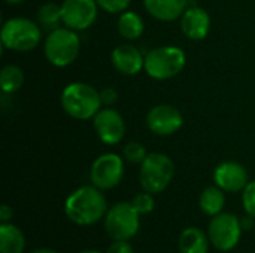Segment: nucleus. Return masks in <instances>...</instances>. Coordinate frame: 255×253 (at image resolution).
I'll return each mask as SVG.
<instances>
[{
	"mask_svg": "<svg viewBox=\"0 0 255 253\" xmlns=\"http://www.w3.org/2000/svg\"><path fill=\"white\" fill-rule=\"evenodd\" d=\"M64 213L75 225L90 227L106 216L108 201L94 185L81 186L66 198Z\"/></svg>",
	"mask_w": 255,
	"mask_h": 253,
	"instance_id": "nucleus-1",
	"label": "nucleus"
},
{
	"mask_svg": "<svg viewBox=\"0 0 255 253\" xmlns=\"http://www.w3.org/2000/svg\"><path fill=\"white\" fill-rule=\"evenodd\" d=\"M61 107L78 121L93 119L102 109L100 91L85 82H72L61 92Z\"/></svg>",
	"mask_w": 255,
	"mask_h": 253,
	"instance_id": "nucleus-2",
	"label": "nucleus"
},
{
	"mask_svg": "<svg viewBox=\"0 0 255 253\" xmlns=\"http://www.w3.org/2000/svg\"><path fill=\"white\" fill-rule=\"evenodd\" d=\"M187 63L185 52L175 45H166L151 49L145 55V72L155 81H167L178 76Z\"/></svg>",
	"mask_w": 255,
	"mask_h": 253,
	"instance_id": "nucleus-3",
	"label": "nucleus"
},
{
	"mask_svg": "<svg viewBox=\"0 0 255 253\" xmlns=\"http://www.w3.org/2000/svg\"><path fill=\"white\" fill-rule=\"evenodd\" d=\"M79 49V36L75 30L67 27H58L54 31H49L43 45V54L46 60L55 67L70 66L78 58Z\"/></svg>",
	"mask_w": 255,
	"mask_h": 253,
	"instance_id": "nucleus-4",
	"label": "nucleus"
},
{
	"mask_svg": "<svg viewBox=\"0 0 255 253\" xmlns=\"http://www.w3.org/2000/svg\"><path fill=\"white\" fill-rule=\"evenodd\" d=\"M175 176L173 161L161 152L148 154V157L140 164L139 183L143 191L151 194L163 192L172 182Z\"/></svg>",
	"mask_w": 255,
	"mask_h": 253,
	"instance_id": "nucleus-5",
	"label": "nucleus"
},
{
	"mask_svg": "<svg viewBox=\"0 0 255 253\" xmlns=\"http://www.w3.org/2000/svg\"><path fill=\"white\" fill-rule=\"evenodd\" d=\"M4 48L16 52H28L34 49L42 39V28L28 18H10L4 21L0 33Z\"/></svg>",
	"mask_w": 255,
	"mask_h": 253,
	"instance_id": "nucleus-6",
	"label": "nucleus"
},
{
	"mask_svg": "<svg viewBox=\"0 0 255 253\" xmlns=\"http://www.w3.org/2000/svg\"><path fill=\"white\" fill-rule=\"evenodd\" d=\"M103 225L106 234L112 240H130L140 228V215L131 203H117L108 209Z\"/></svg>",
	"mask_w": 255,
	"mask_h": 253,
	"instance_id": "nucleus-7",
	"label": "nucleus"
},
{
	"mask_svg": "<svg viewBox=\"0 0 255 253\" xmlns=\"http://www.w3.org/2000/svg\"><path fill=\"white\" fill-rule=\"evenodd\" d=\"M242 231L241 219L233 213L223 212L211 219L208 227V237L217 251L230 252L239 245Z\"/></svg>",
	"mask_w": 255,
	"mask_h": 253,
	"instance_id": "nucleus-8",
	"label": "nucleus"
},
{
	"mask_svg": "<svg viewBox=\"0 0 255 253\" xmlns=\"http://www.w3.org/2000/svg\"><path fill=\"white\" fill-rule=\"evenodd\" d=\"M124 176V161L120 155L108 152L97 157L90 169V182L102 191L114 189Z\"/></svg>",
	"mask_w": 255,
	"mask_h": 253,
	"instance_id": "nucleus-9",
	"label": "nucleus"
},
{
	"mask_svg": "<svg viewBox=\"0 0 255 253\" xmlns=\"http://www.w3.org/2000/svg\"><path fill=\"white\" fill-rule=\"evenodd\" d=\"M99 13V4L96 0H64L61 3L63 25L75 31L90 28Z\"/></svg>",
	"mask_w": 255,
	"mask_h": 253,
	"instance_id": "nucleus-10",
	"label": "nucleus"
},
{
	"mask_svg": "<svg viewBox=\"0 0 255 253\" xmlns=\"http://www.w3.org/2000/svg\"><path fill=\"white\" fill-rule=\"evenodd\" d=\"M93 125L97 133V137L105 145L114 146L120 143L126 134V122L120 112L115 109L106 107L100 109L93 118Z\"/></svg>",
	"mask_w": 255,
	"mask_h": 253,
	"instance_id": "nucleus-11",
	"label": "nucleus"
},
{
	"mask_svg": "<svg viewBox=\"0 0 255 253\" xmlns=\"http://www.w3.org/2000/svg\"><path fill=\"white\" fill-rule=\"evenodd\" d=\"M184 124L182 113L172 104H157L146 115V125L157 136H172Z\"/></svg>",
	"mask_w": 255,
	"mask_h": 253,
	"instance_id": "nucleus-12",
	"label": "nucleus"
},
{
	"mask_svg": "<svg viewBox=\"0 0 255 253\" xmlns=\"http://www.w3.org/2000/svg\"><path fill=\"white\" fill-rule=\"evenodd\" d=\"M214 182L226 192H241L250 183L247 169L236 161H224L214 171Z\"/></svg>",
	"mask_w": 255,
	"mask_h": 253,
	"instance_id": "nucleus-13",
	"label": "nucleus"
},
{
	"mask_svg": "<svg viewBox=\"0 0 255 253\" xmlns=\"http://www.w3.org/2000/svg\"><path fill=\"white\" fill-rule=\"evenodd\" d=\"M179 25L188 39L203 40L211 30V16L203 7H187V10L179 18Z\"/></svg>",
	"mask_w": 255,
	"mask_h": 253,
	"instance_id": "nucleus-14",
	"label": "nucleus"
},
{
	"mask_svg": "<svg viewBox=\"0 0 255 253\" xmlns=\"http://www.w3.org/2000/svg\"><path fill=\"white\" fill-rule=\"evenodd\" d=\"M112 64L120 73L134 76L145 67V57L134 45L123 43L112 51Z\"/></svg>",
	"mask_w": 255,
	"mask_h": 253,
	"instance_id": "nucleus-15",
	"label": "nucleus"
},
{
	"mask_svg": "<svg viewBox=\"0 0 255 253\" xmlns=\"http://www.w3.org/2000/svg\"><path fill=\"white\" fill-rule=\"evenodd\" d=\"M146 12L158 21H176L187 10V0H143Z\"/></svg>",
	"mask_w": 255,
	"mask_h": 253,
	"instance_id": "nucleus-16",
	"label": "nucleus"
},
{
	"mask_svg": "<svg viewBox=\"0 0 255 253\" xmlns=\"http://www.w3.org/2000/svg\"><path fill=\"white\" fill-rule=\"evenodd\" d=\"M209 237L197 227L185 228L178 239V249L181 253H208Z\"/></svg>",
	"mask_w": 255,
	"mask_h": 253,
	"instance_id": "nucleus-17",
	"label": "nucleus"
},
{
	"mask_svg": "<svg viewBox=\"0 0 255 253\" xmlns=\"http://www.w3.org/2000/svg\"><path fill=\"white\" fill-rule=\"evenodd\" d=\"M25 249V236L13 224L0 225V253H22Z\"/></svg>",
	"mask_w": 255,
	"mask_h": 253,
	"instance_id": "nucleus-18",
	"label": "nucleus"
},
{
	"mask_svg": "<svg viewBox=\"0 0 255 253\" xmlns=\"http://www.w3.org/2000/svg\"><path fill=\"white\" fill-rule=\"evenodd\" d=\"M226 191H223L220 186L214 185V186H208L206 189H203V192L199 197V207L200 210L214 218L220 213L224 212L226 207Z\"/></svg>",
	"mask_w": 255,
	"mask_h": 253,
	"instance_id": "nucleus-19",
	"label": "nucleus"
},
{
	"mask_svg": "<svg viewBox=\"0 0 255 253\" xmlns=\"http://www.w3.org/2000/svg\"><path fill=\"white\" fill-rule=\"evenodd\" d=\"M118 33L127 40H136L142 36L145 30V22L142 16L134 10H124L118 18Z\"/></svg>",
	"mask_w": 255,
	"mask_h": 253,
	"instance_id": "nucleus-20",
	"label": "nucleus"
},
{
	"mask_svg": "<svg viewBox=\"0 0 255 253\" xmlns=\"http://www.w3.org/2000/svg\"><path fill=\"white\" fill-rule=\"evenodd\" d=\"M37 22L42 30L45 31H54L55 28L61 27L63 18H61V4H57L54 1L43 3L37 10Z\"/></svg>",
	"mask_w": 255,
	"mask_h": 253,
	"instance_id": "nucleus-21",
	"label": "nucleus"
},
{
	"mask_svg": "<svg viewBox=\"0 0 255 253\" xmlns=\"http://www.w3.org/2000/svg\"><path fill=\"white\" fill-rule=\"evenodd\" d=\"M24 84V72L13 64L4 66L0 72V88L3 94H12L18 91Z\"/></svg>",
	"mask_w": 255,
	"mask_h": 253,
	"instance_id": "nucleus-22",
	"label": "nucleus"
},
{
	"mask_svg": "<svg viewBox=\"0 0 255 253\" xmlns=\"http://www.w3.org/2000/svg\"><path fill=\"white\" fill-rule=\"evenodd\" d=\"M123 155L131 164H142L143 160L148 157V152H146V149H145V146L142 143L128 142L123 149Z\"/></svg>",
	"mask_w": 255,
	"mask_h": 253,
	"instance_id": "nucleus-23",
	"label": "nucleus"
},
{
	"mask_svg": "<svg viewBox=\"0 0 255 253\" xmlns=\"http://www.w3.org/2000/svg\"><path fill=\"white\" fill-rule=\"evenodd\" d=\"M152 195H154V194L143 191V192L136 194V195L133 197V200L130 201L140 216L149 215V213L154 210V207H155V200H154Z\"/></svg>",
	"mask_w": 255,
	"mask_h": 253,
	"instance_id": "nucleus-24",
	"label": "nucleus"
},
{
	"mask_svg": "<svg viewBox=\"0 0 255 253\" xmlns=\"http://www.w3.org/2000/svg\"><path fill=\"white\" fill-rule=\"evenodd\" d=\"M242 204L247 215L255 218V180L250 182L242 191Z\"/></svg>",
	"mask_w": 255,
	"mask_h": 253,
	"instance_id": "nucleus-25",
	"label": "nucleus"
},
{
	"mask_svg": "<svg viewBox=\"0 0 255 253\" xmlns=\"http://www.w3.org/2000/svg\"><path fill=\"white\" fill-rule=\"evenodd\" d=\"M96 1L99 7H102L109 13H123L124 10H127L131 0H96Z\"/></svg>",
	"mask_w": 255,
	"mask_h": 253,
	"instance_id": "nucleus-26",
	"label": "nucleus"
},
{
	"mask_svg": "<svg viewBox=\"0 0 255 253\" xmlns=\"http://www.w3.org/2000/svg\"><path fill=\"white\" fill-rule=\"evenodd\" d=\"M106 253H134L128 240H112Z\"/></svg>",
	"mask_w": 255,
	"mask_h": 253,
	"instance_id": "nucleus-27",
	"label": "nucleus"
},
{
	"mask_svg": "<svg viewBox=\"0 0 255 253\" xmlns=\"http://www.w3.org/2000/svg\"><path fill=\"white\" fill-rule=\"evenodd\" d=\"M100 100H102V104H105L106 107L112 106V104L118 100V92H117V89H115V88H111V86L102 89V91H100Z\"/></svg>",
	"mask_w": 255,
	"mask_h": 253,
	"instance_id": "nucleus-28",
	"label": "nucleus"
},
{
	"mask_svg": "<svg viewBox=\"0 0 255 253\" xmlns=\"http://www.w3.org/2000/svg\"><path fill=\"white\" fill-rule=\"evenodd\" d=\"M12 218H13V209L10 206H7V204H3L0 207V221H1V224H6V222L12 221Z\"/></svg>",
	"mask_w": 255,
	"mask_h": 253,
	"instance_id": "nucleus-29",
	"label": "nucleus"
},
{
	"mask_svg": "<svg viewBox=\"0 0 255 253\" xmlns=\"http://www.w3.org/2000/svg\"><path fill=\"white\" fill-rule=\"evenodd\" d=\"M254 219H255V218L250 216V215H247L245 218H242V219H241V225H242V230L248 231V230H251V228H255Z\"/></svg>",
	"mask_w": 255,
	"mask_h": 253,
	"instance_id": "nucleus-30",
	"label": "nucleus"
},
{
	"mask_svg": "<svg viewBox=\"0 0 255 253\" xmlns=\"http://www.w3.org/2000/svg\"><path fill=\"white\" fill-rule=\"evenodd\" d=\"M30 253H57L54 249H49V248H37L34 251H31Z\"/></svg>",
	"mask_w": 255,
	"mask_h": 253,
	"instance_id": "nucleus-31",
	"label": "nucleus"
},
{
	"mask_svg": "<svg viewBox=\"0 0 255 253\" xmlns=\"http://www.w3.org/2000/svg\"><path fill=\"white\" fill-rule=\"evenodd\" d=\"M6 3H9V4H19V3H22L24 0H4Z\"/></svg>",
	"mask_w": 255,
	"mask_h": 253,
	"instance_id": "nucleus-32",
	"label": "nucleus"
},
{
	"mask_svg": "<svg viewBox=\"0 0 255 253\" xmlns=\"http://www.w3.org/2000/svg\"><path fill=\"white\" fill-rule=\"evenodd\" d=\"M79 253H102V252H99V251H82V252H79Z\"/></svg>",
	"mask_w": 255,
	"mask_h": 253,
	"instance_id": "nucleus-33",
	"label": "nucleus"
},
{
	"mask_svg": "<svg viewBox=\"0 0 255 253\" xmlns=\"http://www.w3.org/2000/svg\"><path fill=\"white\" fill-rule=\"evenodd\" d=\"M254 230H255V228H254Z\"/></svg>",
	"mask_w": 255,
	"mask_h": 253,
	"instance_id": "nucleus-34",
	"label": "nucleus"
}]
</instances>
